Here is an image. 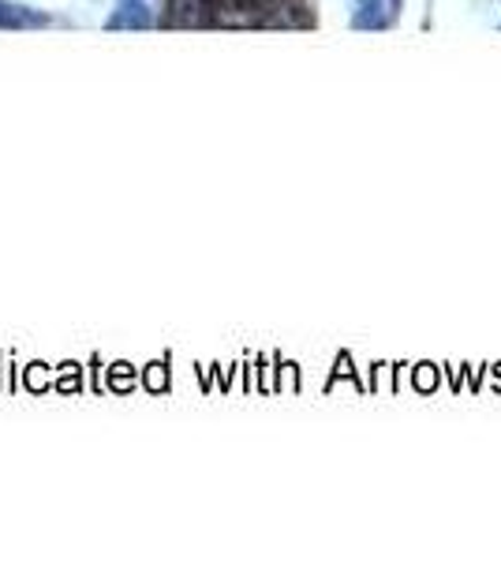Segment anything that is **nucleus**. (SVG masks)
<instances>
[]
</instances>
